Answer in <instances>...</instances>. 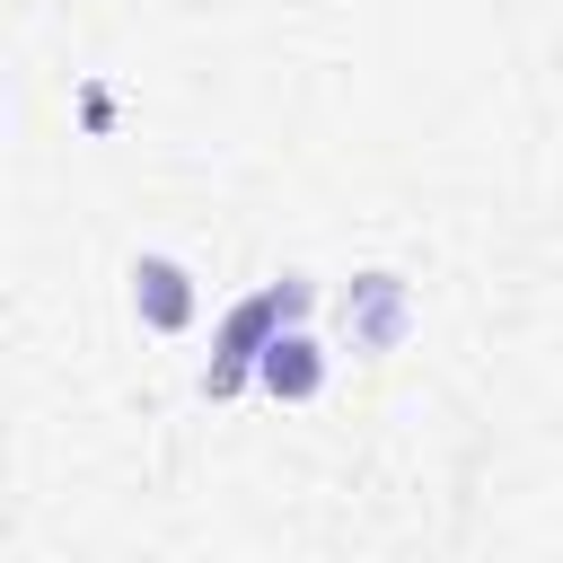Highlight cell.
<instances>
[{
    "instance_id": "3957f363",
    "label": "cell",
    "mask_w": 563,
    "mask_h": 563,
    "mask_svg": "<svg viewBox=\"0 0 563 563\" xmlns=\"http://www.w3.org/2000/svg\"><path fill=\"white\" fill-rule=\"evenodd\" d=\"M132 308H141L158 334H176V325L194 317V273H185L176 255H141V264H132Z\"/></svg>"
},
{
    "instance_id": "7a4b0ae2",
    "label": "cell",
    "mask_w": 563,
    "mask_h": 563,
    "mask_svg": "<svg viewBox=\"0 0 563 563\" xmlns=\"http://www.w3.org/2000/svg\"><path fill=\"white\" fill-rule=\"evenodd\" d=\"M246 378H264L273 396H317V387H325V343H317L308 325H273V343L255 352Z\"/></svg>"
},
{
    "instance_id": "6da1fadb",
    "label": "cell",
    "mask_w": 563,
    "mask_h": 563,
    "mask_svg": "<svg viewBox=\"0 0 563 563\" xmlns=\"http://www.w3.org/2000/svg\"><path fill=\"white\" fill-rule=\"evenodd\" d=\"M299 308H308V290H299V282H290V290L273 282V290H255L246 308H229V334H220V361H211V378H202V387H211V396H229V387L255 369V352L273 343V325H282V317H299Z\"/></svg>"
}]
</instances>
